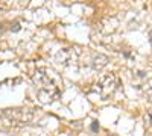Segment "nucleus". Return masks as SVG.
Instances as JSON below:
<instances>
[{
	"mask_svg": "<svg viewBox=\"0 0 152 136\" xmlns=\"http://www.w3.org/2000/svg\"><path fill=\"white\" fill-rule=\"evenodd\" d=\"M114 89H116V76H114L113 73L102 76L93 88V91L100 97V100H107V98L114 92Z\"/></svg>",
	"mask_w": 152,
	"mask_h": 136,
	"instance_id": "obj_2",
	"label": "nucleus"
},
{
	"mask_svg": "<svg viewBox=\"0 0 152 136\" xmlns=\"http://www.w3.org/2000/svg\"><path fill=\"white\" fill-rule=\"evenodd\" d=\"M97 129H99V126H97V122L94 121V122H93V124H91V130H93V132H96Z\"/></svg>",
	"mask_w": 152,
	"mask_h": 136,
	"instance_id": "obj_8",
	"label": "nucleus"
},
{
	"mask_svg": "<svg viewBox=\"0 0 152 136\" xmlns=\"http://www.w3.org/2000/svg\"><path fill=\"white\" fill-rule=\"evenodd\" d=\"M146 117H148V122H149V124H152V110H149Z\"/></svg>",
	"mask_w": 152,
	"mask_h": 136,
	"instance_id": "obj_7",
	"label": "nucleus"
},
{
	"mask_svg": "<svg viewBox=\"0 0 152 136\" xmlns=\"http://www.w3.org/2000/svg\"><path fill=\"white\" fill-rule=\"evenodd\" d=\"M3 115L14 124H23V122H29L34 118L32 110L23 109V107H15V109H6L3 110Z\"/></svg>",
	"mask_w": 152,
	"mask_h": 136,
	"instance_id": "obj_3",
	"label": "nucleus"
},
{
	"mask_svg": "<svg viewBox=\"0 0 152 136\" xmlns=\"http://www.w3.org/2000/svg\"><path fill=\"white\" fill-rule=\"evenodd\" d=\"M34 83L37 89V98L41 103L47 104L59 98L62 80L59 74L52 68H38L34 74Z\"/></svg>",
	"mask_w": 152,
	"mask_h": 136,
	"instance_id": "obj_1",
	"label": "nucleus"
},
{
	"mask_svg": "<svg viewBox=\"0 0 152 136\" xmlns=\"http://www.w3.org/2000/svg\"><path fill=\"white\" fill-rule=\"evenodd\" d=\"M146 91H148V95H149V98H151V101H152V80L148 83V88H146Z\"/></svg>",
	"mask_w": 152,
	"mask_h": 136,
	"instance_id": "obj_5",
	"label": "nucleus"
},
{
	"mask_svg": "<svg viewBox=\"0 0 152 136\" xmlns=\"http://www.w3.org/2000/svg\"><path fill=\"white\" fill-rule=\"evenodd\" d=\"M107 64H108V58H107V56L100 55V53H97V55H93V67H94L96 70L104 68Z\"/></svg>",
	"mask_w": 152,
	"mask_h": 136,
	"instance_id": "obj_4",
	"label": "nucleus"
},
{
	"mask_svg": "<svg viewBox=\"0 0 152 136\" xmlns=\"http://www.w3.org/2000/svg\"><path fill=\"white\" fill-rule=\"evenodd\" d=\"M12 29V32H18L20 30V24L18 23H14V27H11Z\"/></svg>",
	"mask_w": 152,
	"mask_h": 136,
	"instance_id": "obj_6",
	"label": "nucleus"
}]
</instances>
